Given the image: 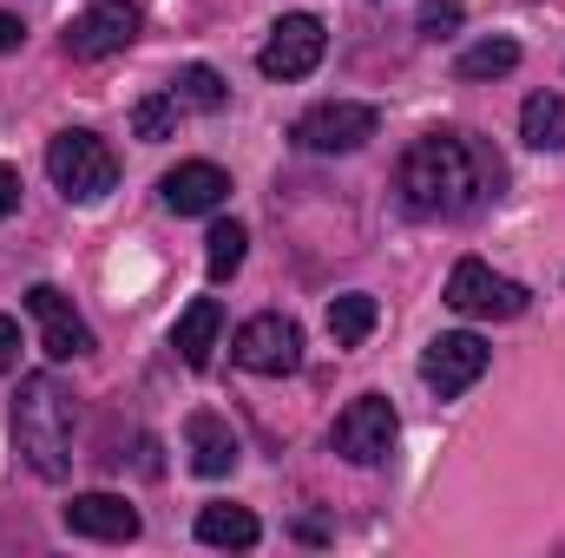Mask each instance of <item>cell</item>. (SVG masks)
<instances>
[{
	"label": "cell",
	"mask_w": 565,
	"mask_h": 558,
	"mask_svg": "<svg viewBox=\"0 0 565 558\" xmlns=\"http://www.w3.org/2000/svg\"><path fill=\"white\" fill-rule=\"evenodd\" d=\"M460 20H467V7H460V0H427V7H422V33H427V40H447Z\"/></svg>",
	"instance_id": "603a6c76"
},
{
	"label": "cell",
	"mask_w": 565,
	"mask_h": 558,
	"mask_svg": "<svg viewBox=\"0 0 565 558\" xmlns=\"http://www.w3.org/2000/svg\"><path fill=\"white\" fill-rule=\"evenodd\" d=\"M375 132H382V112H375V106L329 99V106H309L289 139L302 144V151H316V158H335V151H362Z\"/></svg>",
	"instance_id": "5b68a950"
},
{
	"label": "cell",
	"mask_w": 565,
	"mask_h": 558,
	"mask_svg": "<svg viewBox=\"0 0 565 558\" xmlns=\"http://www.w3.org/2000/svg\"><path fill=\"white\" fill-rule=\"evenodd\" d=\"M395 184L415 217H467L487 204V191H500V158L467 132H427L402 151Z\"/></svg>",
	"instance_id": "6da1fadb"
},
{
	"label": "cell",
	"mask_w": 565,
	"mask_h": 558,
	"mask_svg": "<svg viewBox=\"0 0 565 558\" xmlns=\"http://www.w3.org/2000/svg\"><path fill=\"white\" fill-rule=\"evenodd\" d=\"M178 132V93H151V99H139V112H132V139L158 144Z\"/></svg>",
	"instance_id": "7402d4cb"
},
{
	"label": "cell",
	"mask_w": 565,
	"mask_h": 558,
	"mask_svg": "<svg viewBox=\"0 0 565 558\" xmlns=\"http://www.w3.org/2000/svg\"><path fill=\"white\" fill-rule=\"evenodd\" d=\"M231 362L250 368V375H296L302 368V329L289 315H250L237 335H231Z\"/></svg>",
	"instance_id": "8992f818"
},
{
	"label": "cell",
	"mask_w": 565,
	"mask_h": 558,
	"mask_svg": "<svg viewBox=\"0 0 565 558\" xmlns=\"http://www.w3.org/2000/svg\"><path fill=\"white\" fill-rule=\"evenodd\" d=\"M13 368H20V322L0 315V375H13Z\"/></svg>",
	"instance_id": "cb8c5ba5"
},
{
	"label": "cell",
	"mask_w": 565,
	"mask_h": 558,
	"mask_svg": "<svg viewBox=\"0 0 565 558\" xmlns=\"http://www.w3.org/2000/svg\"><path fill=\"white\" fill-rule=\"evenodd\" d=\"M447 302L460 309V315H473V322H513V315H526V282L513 277H493L480 257H460L454 264V277H447Z\"/></svg>",
	"instance_id": "277c9868"
},
{
	"label": "cell",
	"mask_w": 565,
	"mask_h": 558,
	"mask_svg": "<svg viewBox=\"0 0 565 558\" xmlns=\"http://www.w3.org/2000/svg\"><path fill=\"white\" fill-rule=\"evenodd\" d=\"M184 447H191V466H198L204 480H224V473L244 460V447H237L231 420L211 415V408H198V415L184 420Z\"/></svg>",
	"instance_id": "5bb4252c"
},
{
	"label": "cell",
	"mask_w": 565,
	"mask_h": 558,
	"mask_svg": "<svg viewBox=\"0 0 565 558\" xmlns=\"http://www.w3.org/2000/svg\"><path fill=\"white\" fill-rule=\"evenodd\" d=\"M322 46H329V26L316 13H282L257 53V73L264 79H309L322 66Z\"/></svg>",
	"instance_id": "ba28073f"
},
{
	"label": "cell",
	"mask_w": 565,
	"mask_h": 558,
	"mask_svg": "<svg viewBox=\"0 0 565 558\" xmlns=\"http://www.w3.org/2000/svg\"><path fill=\"white\" fill-rule=\"evenodd\" d=\"M244 257H250V230H244L237 217H217V224H211V237H204V277L231 282L237 270H244Z\"/></svg>",
	"instance_id": "ac0fdd59"
},
{
	"label": "cell",
	"mask_w": 565,
	"mask_h": 558,
	"mask_svg": "<svg viewBox=\"0 0 565 558\" xmlns=\"http://www.w3.org/2000/svg\"><path fill=\"white\" fill-rule=\"evenodd\" d=\"M13 211H20V171L0 164V217H13Z\"/></svg>",
	"instance_id": "d4e9b609"
},
{
	"label": "cell",
	"mask_w": 565,
	"mask_h": 558,
	"mask_svg": "<svg viewBox=\"0 0 565 558\" xmlns=\"http://www.w3.org/2000/svg\"><path fill=\"white\" fill-rule=\"evenodd\" d=\"M73 433H79L73 388L60 375H26L13 395V453L40 480H66L73 473Z\"/></svg>",
	"instance_id": "7a4b0ae2"
},
{
	"label": "cell",
	"mask_w": 565,
	"mask_h": 558,
	"mask_svg": "<svg viewBox=\"0 0 565 558\" xmlns=\"http://www.w3.org/2000/svg\"><path fill=\"white\" fill-rule=\"evenodd\" d=\"M139 7L132 0H93L73 26H66V53L73 60H113V53H126L132 40H139Z\"/></svg>",
	"instance_id": "30bf717a"
},
{
	"label": "cell",
	"mask_w": 565,
	"mask_h": 558,
	"mask_svg": "<svg viewBox=\"0 0 565 558\" xmlns=\"http://www.w3.org/2000/svg\"><path fill=\"white\" fill-rule=\"evenodd\" d=\"M513 66H520V40H480V46H467V53L454 60L460 79H500V73H513Z\"/></svg>",
	"instance_id": "44dd1931"
},
{
	"label": "cell",
	"mask_w": 565,
	"mask_h": 558,
	"mask_svg": "<svg viewBox=\"0 0 565 558\" xmlns=\"http://www.w3.org/2000/svg\"><path fill=\"white\" fill-rule=\"evenodd\" d=\"M46 178L73 197V204H99L113 184H119V158H113V144L99 139V132H60V139L46 144Z\"/></svg>",
	"instance_id": "3957f363"
},
{
	"label": "cell",
	"mask_w": 565,
	"mask_h": 558,
	"mask_svg": "<svg viewBox=\"0 0 565 558\" xmlns=\"http://www.w3.org/2000/svg\"><path fill=\"white\" fill-rule=\"evenodd\" d=\"M375 322H382V302L362 296V289L329 302V342H335V348H362V342L375 335Z\"/></svg>",
	"instance_id": "e0dca14e"
},
{
	"label": "cell",
	"mask_w": 565,
	"mask_h": 558,
	"mask_svg": "<svg viewBox=\"0 0 565 558\" xmlns=\"http://www.w3.org/2000/svg\"><path fill=\"white\" fill-rule=\"evenodd\" d=\"M20 40H26V20L20 13H0V53H20Z\"/></svg>",
	"instance_id": "484cf974"
},
{
	"label": "cell",
	"mask_w": 565,
	"mask_h": 558,
	"mask_svg": "<svg viewBox=\"0 0 565 558\" xmlns=\"http://www.w3.org/2000/svg\"><path fill=\"white\" fill-rule=\"evenodd\" d=\"M158 191H164V211H178V217H211V211L231 204V178H224V164H211V158L171 164Z\"/></svg>",
	"instance_id": "7c38bea8"
},
{
	"label": "cell",
	"mask_w": 565,
	"mask_h": 558,
	"mask_svg": "<svg viewBox=\"0 0 565 558\" xmlns=\"http://www.w3.org/2000/svg\"><path fill=\"white\" fill-rule=\"evenodd\" d=\"M171 93H178V106H191V112H224V106H231V86H224L217 66H184V73L171 79Z\"/></svg>",
	"instance_id": "ffe728a7"
},
{
	"label": "cell",
	"mask_w": 565,
	"mask_h": 558,
	"mask_svg": "<svg viewBox=\"0 0 565 558\" xmlns=\"http://www.w3.org/2000/svg\"><path fill=\"white\" fill-rule=\"evenodd\" d=\"M395 433H402V415H395L382 395H362V401H349V408L335 415L329 447H335L342 460H355V466H375V460H388Z\"/></svg>",
	"instance_id": "52a82bcc"
},
{
	"label": "cell",
	"mask_w": 565,
	"mask_h": 558,
	"mask_svg": "<svg viewBox=\"0 0 565 558\" xmlns=\"http://www.w3.org/2000/svg\"><path fill=\"white\" fill-rule=\"evenodd\" d=\"M487 362H493V348L473 335V329H454V335H434L422 355V382L440 395V401H454V395H467L480 375H487Z\"/></svg>",
	"instance_id": "9c48e42d"
},
{
	"label": "cell",
	"mask_w": 565,
	"mask_h": 558,
	"mask_svg": "<svg viewBox=\"0 0 565 558\" xmlns=\"http://www.w3.org/2000/svg\"><path fill=\"white\" fill-rule=\"evenodd\" d=\"M217 335H224V302H217V296H198V302L178 315V329H171V348L184 355V368H211V348H217Z\"/></svg>",
	"instance_id": "9a60e30c"
},
{
	"label": "cell",
	"mask_w": 565,
	"mask_h": 558,
	"mask_svg": "<svg viewBox=\"0 0 565 558\" xmlns=\"http://www.w3.org/2000/svg\"><path fill=\"white\" fill-rule=\"evenodd\" d=\"M66 533L73 539H99V546H126V539H139V506H126L119 493H73Z\"/></svg>",
	"instance_id": "4fadbf2b"
},
{
	"label": "cell",
	"mask_w": 565,
	"mask_h": 558,
	"mask_svg": "<svg viewBox=\"0 0 565 558\" xmlns=\"http://www.w3.org/2000/svg\"><path fill=\"white\" fill-rule=\"evenodd\" d=\"M264 539L257 513L250 506H204L198 513V546H217V552H250Z\"/></svg>",
	"instance_id": "2e32d148"
},
{
	"label": "cell",
	"mask_w": 565,
	"mask_h": 558,
	"mask_svg": "<svg viewBox=\"0 0 565 558\" xmlns=\"http://www.w3.org/2000/svg\"><path fill=\"white\" fill-rule=\"evenodd\" d=\"M26 315L40 322V348L53 355V362H79V355H93L99 342H93V329L79 322V309L53 289V282H33L26 289Z\"/></svg>",
	"instance_id": "8fae6325"
},
{
	"label": "cell",
	"mask_w": 565,
	"mask_h": 558,
	"mask_svg": "<svg viewBox=\"0 0 565 558\" xmlns=\"http://www.w3.org/2000/svg\"><path fill=\"white\" fill-rule=\"evenodd\" d=\"M520 139L533 151H565V99L559 93H533L520 106Z\"/></svg>",
	"instance_id": "d6986e66"
}]
</instances>
